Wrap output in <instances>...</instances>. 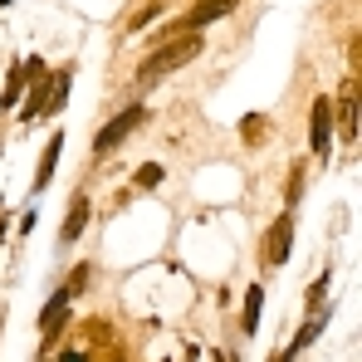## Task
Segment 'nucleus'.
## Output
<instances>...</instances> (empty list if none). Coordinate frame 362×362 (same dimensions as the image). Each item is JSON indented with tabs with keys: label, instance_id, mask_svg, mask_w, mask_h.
<instances>
[{
	"label": "nucleus",
	"instance_id": "obj_4",
	"mask_svg": "<svg viewBox=\"0 0 362 362\" xmlns=\"http://www.w3.org/2000/svg\"><path fill=\"white\" fill-rule=\"evenodd\" d=\"M142 118H147V108H142V103H127V108H122L113 122H103V127H98V137H93V157H108V152H118L122 142H127V132H132V127H137Z\"/></svg>",
	"mask_w": 362,
	"mask_h": 362
},
{
	"label": "nucleus",
	"instance_id": "obj_2",
	"mask_svg": "<svg viewBox=\"0 0 362 362\" xmlns=\"http://www.w3.org/2000/svg\"><path fill=\"white\" fill-rule=\"evenodd\" d=\"M235 5H240V0H196V5H191V10H186L181 20H172V25H167L162 35H172V40H181V35H201L206 25L226 20V15H230Z\"/></svg>",
	"mask_w": 362,
	"mask_h": 362
},
{
	"label": "nucleus",
	"instance_id": "obj_1",
	"mask_svg": "<svg viewBox=\"0 0 362 362\" xmlns=\"http://www.w3.org/2000/svg\"><path fill=\"white\" fill-rule=\"evenodd\" d=\"M206 49V40L201 35H181V40H172V45H162V49H152L147 54V64L137 69V88H152V83H162L167 74H177L181 64H191L196 54Z\"/></svg>",
	"mask_w": 362,
	"mask_h": 362
},
{
	"label": "nucleus",
	"instance_id": "obj_19",
	"mask_svg": "<svg viewBox=\"0 0 362 362\" xmlns=\"http://www.w3.org/2000/svg\"><path fill=\"white\" fill-rule=\"evenodd\" d=\"M59 362H88V358H83L78 348H64V353H59Z\"/></svg>",
	"mask_w": 362,
	"mask_h": 362
},
{
	"label": "nucleus",
	"instance_id": "obj_6",
	"mask_svg": "<svg viewBox=\"0 0 362 362\" xmlns=\"http://www.w3.org/2000/svg\"><path fill=\"white\" fill-rule=\"evenodd\" d=\"M88 221H93V201L83 191H74L69 196V216H64V226H59V245H78V235L88 230Z\"/></svg>",
	"mask_w": 362,
	"mask_h": 362
},
{
	"label": "nucleus",
	"instance_id": "obj_3",
	"mask_svg": "<svg viewBox=\"0 0 362 362\" xmlns=\"http://www.w3.org/2000/svg\"><path fill=\"white\" fill-rule=\"evenodd\" d=\"M333 98H313V108H308V152L318 157V162H328L333 157Z\"/></svg>",
	"mask_w": 362,
	"mask_h": 362
},
{
	"label": "nucleus",
	"instance_id": "obj_7",
	"mask_svg": "<svg viewBox=\"0 0 362 362\" xmlns=\"http://www.w3.org/2000/svg\"><path fill=\"white\" fill-rule=\"evenodd\" d=\"M69 303H74V299H69L64 289H54V294H49V303L40 308V333H45V348L64 338V323H69Z\"/></svg>",
	"mask_w": 362,
	"mask_h": 362
},
{
	"label": "nucleus",
	"instance_id": "obj_21",
	"mask_svg": "<svg viewBox=\"0 0 362 362\" xmlns=\"http://www.w3.org/2000/svg\"><path fill=\"white\" fill-rule=\"evenodd\" d=\"M264 362H294V353L284 348V353H269V358H264Z\"/></svg>",
	"mask_w": 362,
	"mask_h": 362
},
{
	"label": "nucleus",
	"instance_id": "obj_5",
	"mask_svg": "<svg viewBox=\"0 0 362 362\" xmlns=\"http://www.w3.org/2000/svg\"><path fill=\"white\" fill-rule=\"evenodd\" d=\"M294 259V216L284 211L269 230H264V269H284Z\"/></svg>",
	"mask_w": 362,
	"mask_h": 362
},
{
	"label": "nucleus",
	"instance_id": "obj_18",
	"mask_svg": "<svg viewBox=\"0 0 362 362\" xmlns=\"http://www.w3.org/2000/svg\"><path fill=\"white\" fill-rule=\"evenodd\" d=\"M303 196V167H294V172H289V196H284V201H289V211H294V201H299Z\"/></svg>",
	"mask_w": 362,
	"mask_h": 362
},
{
	"label": "nucleus",
	"instance_id": "obj_16",
	"mask_svg": "<svg viewBox=\"0 0 362 362\" xmlns=\"http://www.w3.org/2000/svg\"><path fill=\"white\" fill-rule=\"evenodd\" d=\"M240 132H245V142H250V147H259V142H264V137H259V132H264V118H245Z\"/></svg>",
	"mask_w": 362,
	"mask_h": 362
},
{
	"label": "nucleus",
	"instance_id": "obj_20",
	"mask_svg": "<svg viewBox=\"0 0 362 362\" xmlns=\"http://www.w3.org/2000/svg\"><path fill=\"white\" fill-rule=\"evenodd\" d=\"M5 235H10V211L0 206V240H5Z\"/></svg>",
	"mask_w": 362,
	"mask_h": 362
},
{
	"label": "nucleus",
	"instance_id": "obj_9",
	"mask_svg": "<svg viewBox=\"0 0 362 362\" xmlns=\"http://www.w3.org/2000/svg\"><path fill=\"white\" fill-rule=\"evenodd\" d=\"M338 103H343V108H338V132H333V137H343V142H358V83H348Z\"/></svg>",
	"mask_w": 362,
	"mask_h": 362
},
{
	"label": "nucleus",
	"instance_id": "obj_15",
	"mask_svg": "<svg viewBox=\"0 0 362 362\" xmlns=\"http://www.w3.org/2000/svg\"><path fill=\"white\" fill-rule=\"evenodd\" d=\"M152 20H157V5H142V10H137V15L127 20V30H122V35H137V30H147Z\"/></svg>",
	"mask_w": 362,
	"mask_h": 362
},
{
	"label": "nucleus",
	"instance_id": "obj_13",
	"mask_svg": "<svg viewBox=\"0 0 362 362\" xmlns=\"http://www.w3.org/2000/svg\"><path fill=\"white\" fill-rule=\"evenodd\" d=\"M162 177H167V167H162V162H142V167H137V191H157V186H162Z\"/></svg>",
	"mask_w": 362,
	"mask_h": 362
},
{
	"label": "nucleus",
	"instance_id": "obj_17",
	"mask_svg": "<svg viewBox=\"0 0 362 362\" xmlns=\"http://www.w3.org/2000/svg\"><path fill=\"white\" fill-rule=\"evenodd\" d=\"M35 226H40V211H35V206H25V211H20V221H15V230H20V235H30Z\"/></svg>",
	"mask_w": 362,
	"mask_h": 362
},
{
	"label": "nucleus",
	"instance_id": "obj_10",
	"mask_svg": "<svg viewBox=\"0 0 362 362\" xmlns=\"http://www.w3.org/2000/svg\"><path fill=\"white\" fill-rule=\"evenodd\" d=\"M259 313H264V284H250L245 289V318H240V338L259 333Z\"/></svg>",
	"mask_w": 362,
	"mask_h": 362
},
{
	"label": "nucleus",
	"instance_id": "obj_14",
	"mask_svg": "<svg viewBox=\"0 0 362 362\" xmlns=\"http://www.w3.org/2000/svg\"><path fill=\"white\" fill-rule=\"evenodd\" d=\"M88 279H93V264H78V269L69 274V284H59V289L74 299V294H83V289H88Z\"/></svg>",
	"mask_w": 362,
	"mask_h": 362
},
{
	"label": "nucleus",
	"instance_id": "obj_12",
	"mask_svg": "<svg viewBox=\"0 0 362 362\" xmlns=\"http://www.w3.org/2000/svg\"><path fill=\"white\" fill-rule=\"evenodd\" d=\"M328 284H333V269H323L318 279H308V289H303V308H308V318H313V308L328 299Z\"/></svg>",
	"mask_w": 362,
	"mask_h": 362
},
{
	"label": "nucleus",
	"instance_id": "obj_8",
	"mask_svg": "<svg viewBox=\"0 0 362 362\" xmlns=\"http://www.w3.org/2000/svg\"><path fill=\"white\" fill-rule=\"evenodd\" d=\"M59 152H64V132H49V147H45V157H40V167H35V186H30V196L49 191V181H54V167H59Z\"/></svg>",
	"mask_w": 362,
	"mask_h": 362
},
{
	"label": "nucleus",
	"instance_id": "obj_11",
	"mask_svg": "<svg viewBox=\"0 0 362 362\" xmlns=\"http://www.w3.org/2000/svg\"><path fill=\"white\" fill-rule=\"evenodd\" d=\"M25 88H30V69H25V59H20L15 74H10V83H5V93H0V108H15V103L25 98Z\"/></svg>",
	"mask_w": 362,
	"mask_h": 362
}]
</instances>
